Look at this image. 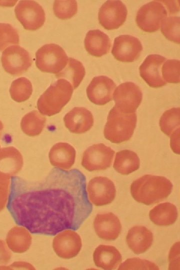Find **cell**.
Masks as SVG:
<instances>
[{"mask_svg":"<svg viewBox=\"0 0 180 270\" xmlns=\"http://www.w3.org/2000/svg\"><path fill=\"white\" fill-rule=\"evenodd\" d=\"M6 207L18 225L48 236L78 228L92 210L84 176L62 169H54L38 182L11 176Z\"/></svg>","mask_w":180,"mask_h":270,"instance_id":"6da1fadb","label":"cell"},{"mask_svg":"<svg viewBox=\"0 0 180 270\" xmlns=\"http://www.w3.org/2000/svg\"><path fill=\"white\" fill-rule=\"evenodd\" d=\"M172 182L163 176L145 174L134 180L130 191L136 202L150 205L158 203L171 194Z\"/></svg>","mask_w":180,"mask_h":270,"instance_id":"7a4b0ae2","label":"cell"},{"mask_svg":"<svg viewBox=\"0 0 180 270\" xmlns=\"http://www.w3.org/2000/svg\"><path fill=\"white\" fill-rule=\"evenodd\" d=\"M73 90L70 82L64 78L58 79L38 99L36 106L39 112L50 116L59 113L70 100Z\"/></svg>","mask_w":180,"mask_h":270,"instance_id":"3957f363","label":"cell"},{"mask_svg":"<svg viewBox=\"0 0 180 270\" xmlns=\"http://www.w3.org/2000/svg\"><path fill=\"white\" fill-rule=\"evenodd\" d=\"M137 121L136 113H123L114 106L107 117L104 134L105 138L114 144L129 140L133 135Z\"/></svg>","mask_w":180,"mask_h":270,"instance_id":"277c9868","label":"cell"},{"mask_svg":"<svg viewBox=\"0 0 180 270\" xmlns=\"http://www.w3.org/2000/svg\"><path fill=\"white\" fill-rule=\"evenodd\" d=\"M36 64L40 71L55 74L64 68L68 59L64 50L54 44L40 48L36 53Z\"/></svg>","mask_w":180,"mask_h":270,"instance_id":"5b68a950","label":"cell"},{"mask_svg":"<svg viewBox=\"0 0 180 270\" xmlns=\"http://www.w3.org/2000/svg\"><path fill=\"white\" fill-rule=\"evenodd\" d=\"M168 16L165 6L160 0H152L142 6L138 10L136 22L143 31L152 32L160 28Z\"/></svg>","mask_w":180,"mask_h":270,"instance_id":"8992f818","label":"cell"},{"mask_svg":"<svg viewBox=\"0 0 180 270\" xmlns=\"http://www.w3.org/2000/svg\"><path fill=\"white\" fill-rule=\"evenodd\" d=\"M142 93L140 88L131 82H123L118 86L113 93L114 107L120 112H134L140 105Z\"/></svg>","mask_w":180,"mask_h":270,"instance_id":"52a82bcc","label":"cell"},{"mask_svg":"<svg viewBox=\"0 0 180 270\" xmlns=\"http://www.w3.org/2000/svg\"><path fill=\"white\" fill-rule=\"evenodd\" d=\"M16 16L24 29L36 30L42 27L46 20L42 6L34 0H20L14 8Z\"/></svg>","mask_w":180,"mask_h":270,"instance_id":"ba28073f","label":"cell"},{"mask_svg":"<svg viewBox=\"0 0 180 270\" xmlns=\"http://www.w3.org/2000/svg\"><path fill=\"white\" fill-rule=\"evenodd\" d=\"M114 151L104 144H93L84 152L82 165L90 172L105 170L110 166Z\"/></svg>","mask_w":180,"mask_h":270,"instance_id":"9c48e42d","label":"cell"},{"mask_svg":"<svg viewBox=\"0 0 180 270\" xmlns=\"http://www.w3.org/2000/svg\"><path fill=\"white\" fill-rule=\"evenodd\" d=\"M1 62L6 72L16 76L26 72L32 64L28 52L18 45L6 48L2 53Z\"/></svg>","mask_w":180,"mask_h":270,"instance_id":"30bf717a","label":"cell"},{"mask_svg":"<svg viewBox=\"0 0 180 270\" xmlns=\"http://www.w3.org/2000/svg\"><path fill=\"white\" fill-rule=\"evenodd\" d=\"M127 8L120 0H107L100 8L98 19L100 24L107 30L118 28L125 22Z\"/></svg>","mask_w":180,"mask_h":270,"instance_id":"8fae6325","label":"cell"},{"mask_svg":"<svg viewBox=\"0 0 180 270\" xmlns=\"http://www.w3.org/2000/svg\"><path fill=\"white\" fill-rule=\"evenodd\" d=\"M87 192L89 200L92 204L102 206L114 200L116 190L114 183L108 178L96 176L89 181Z\"/></svg>","mask_w":180,"mask_h":270,"instance_id":"7c38bea8","label":"cell"},{"mask_svg":"<svg viewBox=\"0 0 180 270\" xmlns=\"http://www.w3.org/2000/svg\"><path fill=\"white\" fill-rule=\"evenodd\" d=\"M142 50V43L138 38L123 34L114 38L112 54L118 61L131 62L139 58Z\"/></svg>","mask_w":180,"mask_h":270,"instance_id":"4fadbf2b","label":"cell"},{"mask_svg":"<svg viewBox=\"0 0 180 270\" xmlns=\"http://www.w3.org/2000/svg\"><path fill=\"white\" fill-rule=\"evenodd\" d=\"M82 246L80 236L75 231L68 229L60 232L52 241L54 252L58 256L64 259L76 256Z\"/></svg>","mask_w":180,"mask_h":270,"instance_id":"5bb4252c","label":"cell"},{"mask_svg":"<svg viewBox=\"0 0 180 270\" xmlns=\"http://www.w3.org/2000/svg\"><path fill=\"white\" fill-rule=\"evenodd\" d=\"M116 88V84L110 78L105 76H95L86 88L87 96L92 102L102 106L112 100Z\"/></svg>","mask_w":180,"mask_h":270,"instance_id":"9a60e30c","label":"cell"},{"mask_svg":"<svg viewBox=\"0 0 180 270\" xmlns=\"http://www.w3.org/2000/svg\"><path fill=\"white\" fill-rule=\"evenodd\" d=\"M166 58L160 54H150L139 67L140 76L152 88H160L166 82L162 75V67Z\"/></svg>","mask_w":180,"mask_h":270,"instance_id":"2e32d148","label":"cell"},{"mask_svg":"<svg viewBox=\"0 0 180 270\" xmlns=\"http://www.w3.org/2000/svg\"><path fill=\"white\" fill-rule=\"evenodd\" d=\"M65 126L74 134H80L88 131L94 125L92 113L84 107H74L64 118Z\"/></svg>","mask_w":180,"mask_h":270,"instance_id":"e0dca14e","label":"cell"},{"mask_svg":"<svg viewBox=\"0 0 180 270\" xmlns=\"http://www.w3.org/2000/svg\"><path fill=\"white\" fill-rule=\"evenodd\" d=\"M94 228L98 236L106 240H115L122 230L120 219L111 212L98 214L94 221Z\"/></svg>","mask_w":180,"mask_h":270,"instance_id":"ac0fdd59","label":"cell"},{"mask_svg":"<svg viewBox=\"0 0 180 270\" xmlns=\"http://www.w3.org/2000/svg\"><path fill=\"white\" fill-rule=\"evenodd\" d=\"M76 157L74 148L67 142H59L50 148L48 158L50 164L62 170H68L74 165Z\"/></svg>","mask_w":180,"mask_h":270,"instance_id":"d6986e66","label":"cell"},{"mask_svg":"<svg viewBox=\"0 0 180 270\" xmlns=\"http://www.w3.org/2000/svg\"><path fill=\"white\" fill-rule=\"evenodd\" d=\"M153 240V234L143 226H133L128 231L126 236L128 246L136 254L146 252L152 246Z\"/></svg>","mask_w":180,"mask_h":270,"instance_id":"ffe728a7","label":"cell"},{"mask_svg":"<svg viewBox=\"0 0 180 270\" xmlns=\"http://www.w3.org/2000/svg\"><path fill=\"white\" fill-rule=\"evenodd\" d=\"M95 265L104 270L116 269L122 261V256L118 250L110 245H100L93 254Z\"/></svg>","mask_w":180,"mask_h":270,"instance_id":"44dd1931","label":"cell"},{"mask_svg":"<svg viewBox=\"0 0 180 270\" xmlns=\"http://www.w3.org/2000/svg\"><path fill=\"white\" fill-rule=\"evenodd\" d=\"M108 36L99 30H89L84 38V47L90 54L100 57L107 54L110 48Z\"/></svg>","mask_w":180,"mask_h":270,"instance_id":"7402d4cb","label":"cell"},{"mask_svg":"<svg viewBox=\"0 0 180 270\" xmlns=\"http://www.w3.org/2000/svg\"><path fill=\"white\" fill-rule=\"evenodd\" d=\"M32 238L29 230L24 226H14L7 234L6 242L13 252H26L32 244Z\"/></svg>","mask_w":180,"mask_h":270,"instance_id":"603a6c76","label":"cell"},{"mask_svg":"<svg viewBox=\"0 0 180 270\" xmlns=\"http://www.w3.org/2000/svg\"><path fill=\"white\" fill-rule=\"evenodd\" d=\"M178 216L177 208L170 202L158 204L149 212L150 220L155 224L162 226L174 224L177 220Z\"/></svg>","mask_w":180,"mask_h":270,"instance_id":"cb8c5ba5","label":"cell"},{"mask_svg":"<svg viewBox=\"0 0 180 270\" xmlns=\"http://www.w3.org/2000/svg\"><path fill=\"white\" fill-rule=\"evenodd\" d=\"M23 164L22 156L15 148H7L0 153V171L10 176L18 174Z\"/></svg>","mask_w":180,"mask_h":270,"instance_id":"d4e9b609","label":"cell"},{"mask_svg":"<svg viewBox=\"0 0 180 270\" xmlns=\"http://www.w3.org/2000/svg\"><path fill=\"white\" fill-rule=\"evenodd\" d=\"M113 167L118 173L128 175L138 169L140 159L135 152L122 150L116 153Z\"/></svg>","mask_w":180,"mask_h":270,"instance_id":"484cf974","label":"cell"},{"mask_svg":"<svg viewBox=\"0 0 180 270\" xmlns=\"http://www.w3.org/2000/svg\"><path fill=\"white\" fill-rule=\"evenodd\" d=\"M85 74L84 67L80 62L72 58H68L66 65L61 72L56 74V76L68 80L75 90L81 83Z\"/></svg>","mask_w":180,"mask_h":270,"instance_id":"4316f807","label":"cell"},{"mask_svg":"<svg viewBox=\"0 0 180 270\" xmlns=\"http://www.w3.org/2000/svg\"><path fill=\"white\" fill-rule=\"evenodd\" d=\"M46 123V118L36 110L26 114L22 119V131L30 136H38L42 132Z\"/></svg>","mask_w":180,"mask_h":270,"instance_id":"83f0119b","label":"cell"},{"mask_svg":"<svg viewBox=\"0 0 180 270\" xmlns=\"http://www.w3.org/2000/svg\"><path fill=\"white\" fill-rule=\"evenodd\" d=\"M32 90L31 82L25 77H20L14 80L10 89L11 98L18 102L28 100L31 96Z\"/></svg>","mask_w":180,"mask_h":270,"instance_id":"f1b7e54d","label":"cell"},{"mask_svg":"<svg viewBox=\"0 0 180 270\" xmlns=\"http://www.w3.org/2000/svg\"><path fill=\"white\" fill-rule=\"evenodd\" d=\"M180 108H173L164 112L160 120L162 132L170 136L175 130L180 128Z\"/></svg>","mask_w":180,"mask_h":270,"instance_id":"f546056e","label":"cell"},{"mask_svg":"<svg viewBox=\"0 0 180 270\" xmlns=\"http://www.w3.org/2000/svg\"><path fill=\"white\" fill-rule=\"evenodd\" d=\"M161 32L170 40L180 44V18L170 16L164 19L161 24Z\"/></svg>","mask_w":180,"mask_h":270,"instance_id":"4dcf8cb0","label":"cell"},{"mask_svg":"<svg viewBox=\"0 0 180 270\" xmlns=\"http://www.w3.org/2000/svg\"><path fill=\"white\" fill-rule=\"evenodd\" d=\"M53 10L58 18L61 20L69 19L77 12V2L74 0H54Z\"/></svg>","mask_w":180,"mask_h":270,"instance_id":"1f68e13d","label":"cell"},{"mask_svg":"<svg viewBox=\"0 0 180 270\" xmlns=\"http://www.w3.org/2000/svg\"><path fill=\"white\" fill-rule=\"evenodd\" d=\"M180 62L177 60H168L162 67L163 80L168 83H179L180 82Z\"/></svg>","mask_w":180,"mask_h":270,"instance_id":"d6a6232c","label":"cell"},{"mask_svg":"<svg viewBox=\"0 0 180 270\" xmlns=\"http://www.w3.org/2000/svg\"><path fill=\"white\" fill-rule=\"evenodd\" d=\"M19 44V36L16 30L10 24L0 23V50L10 44Z\"/></svg>","mask_w":180,"mask_h":270,"instance_id":"836d02e7","label":"cell"},{"mask_svg":"<svg viewBox=\"0 0 180 270\" xmlns=\"http://www.w3.org/2000/svg\"><path fill=\"white\" fill-rule=\"evenodd\" d=\"M118 270H158V266L154 262L138 258L126 260L118 268Z\"/></svg>","mask_w":180,"mask_h":270,"instance_id":"e575fe53","label":"cell"},{"mask_svg":"<svg viewBox=\"0 0 180 270\" xmlns=\"http://www.w3.org/2000/svg\"><path fill=\"white\" fill-rule=\"evenodd\" d=\"M11 176L0 171V212L7 202L10 190Z\"/></svg>","mask_w":180,"mask_h":270,"instance_id":"d590c367","label":"cell"},{"mask_svg":"<svg viewBox=\"0 0 180 270\" xmlns=\"http://www.w3.org/2000/svg\"><path fill=\"white\" fill-rule=\"evenodd\" d=\"M169 270L180 269V242H176L172 247L168 256Z\"/></svg>","mask_w":180,"mask_h":270,"instance_id":"8d00e7d4","label":"cell"},{"mask_svg":"<svg viewBox=\"0 0 180 270\" xmlns=\"http://www.w3.org/2000/svg\"><path fill=\"white\" fill-rule=\"evenodd\" d=\"M11 257L12 253L5 242L0 240V266L8 264Z\"/></svg>","mask_w":180,"mask_h":270,"instance_id":"74e56055","label":"cell"},{"mask_svg":"<svg viewBox=\"0 0 180 270\" xmlns=\"http://www.w3.org/2000/svg\"><path fill=\"white\" fill-rule=\"evenodd\" d=\"M180 128L175 130L170 136V146L172 151L177 154H180Z\"/></svg>","mask_w":180,"mask_h":270,"instance_id":"f35d334b","label":"cell"},{"mask_svg":"<svg viewBox=\"0 0 180 270\" xmlns=\"http://www.w3.org/2000/svg\"><path fill=\"white\" fill-rule=\"evenodd\" d=\"M26 269L35 270L34 266L29 262H16L8 266H0V270Z\"/></svg>","mask_w":180,"mask_h":270,"instance_id":"ab89813d","label":"cell"},{"mask_svg":"<svg viewBox=\"0 0 180 270\" xmlns=\"http://www.w3.org/2000/svg\"><path fill=\"white\" fill-rule=\"evenodd\" d=\"M165 5L166 10H168L169 14H173L178 12L180 10L179 4L174 3L176 1L160 0Z\"/></svg>","mask_w":180,"mask_h":270,"instance_id":"60d3db41","label":"cell"}]
</instances>
